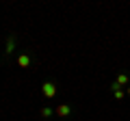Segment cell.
Here are the masks:
<instances>
[{
    "label": "cell",
    "instance_id": "2",
    "mask_svg": "<svg viewBox=\"0 0 130 121\" xmlns=\"http://www.w3.org/2000/svg\"><path fill=\"white\" fill-rule=\"evenodd\" d=\"M54 115H56V117H63V119H65V117H70V115H72V106H70V104H56Z\"/></svg>",
    "mask_w": 130,
    "mask_h": 121
},
{
    "label": "cell",
    "instance_id": "9",
    "mask_svg": "<svg viewBox=\"0 0 130 121\" xmlns=\"http://www.w3.org/2000/svg\"><path fill=\"white\" fill-rule=\"evenodd\" d=\"M126 95H130V84H128V87H126Z\"/></svg>",
    "mask_w": 130,
    "mask_h": 121
},
{
    "label": "cell",
    "instance_id": "7",
    "mask_svg": "<svg viewBox=\"0 0 130 121\" xmlns=\"http://www.w3.org/2000/svg\"><path fill=\"white\" fill-rule=\"evenodd\" d=\"M113 95H115V99H124L126 97V89H119V91H115Z\"/></svg>",
    "mask_w": 130,
    "mask_h": 121
},
{
    "label": "cell",
    "instance_id": "5",
    "mask_svg": "<svg viewBox=\"0 0 130 121\" xmlns=\"http://www.w3.org/2000/svg\"><path fill=\"white\" fill-rule=\"evenodd\" d=\"M115 82L119 84V87H128V84H130V78H128V74H119Z\"/></svg>",
    "mask_w": 130,
    "mask_h": 121
},
{
    "label": "cell",
    "instance_id": "8",
    "mask_svg": "<svg viewBox=\"0 0 130 121\" xmlns=\"http://www.w3.org/2000/svg\"><path fill=\"white\" fill-rule=\"evenodd\" d=\"M108 89H111L113 93H115V91H119V89H121V87H119V84H117V82H113V84H111V87H108Z\"/></svg>",
    "mask_w": 130,
    "mask_h": 121
},
{
    "label": "cell",
    "instance_id": "4",
    "mask_svg": "<svg viewBox=\"0 0 130 121\" xmlns=\"http://www.w3.org/2000/svg\"><path fill=\"white\" fill-rule=\"evenodd\" d=\"M13 48H15V37L11 35L9 39H7V48H5V56H9L11 52H13Z\"/></svg>",
    "mask_w": 130,
    "mask_h": 121
},
{
    "label": "cell",
    "instance_id": "6",
    "mask_svg": "<svg viewBox=\"0 0 130 121\" xmlns=\"http://www.w3.org/2000/svg\"><path fill=\"white\" fill-rule=\"evenodd\" d=\"M52 115H54V108H50V106H43L41 108V117H43V119H50Z\"/></svg>",
    "mask_w": 130,
    "mask_h": 121
},
{
    "label": "cell",
    "instance_id": "1",
    "mask_svg": "<svg viewBox=\"0 0 130 121\" xmlns=\"http://www.w3.org/2000/svg\"><path fill=\"white\" fill-rule=\"evenodd\" d=\"M56 91H59V89H56V84H54V82H50V80L41 84V93H43V97H48V99L56 97Z\"/></svg>",
    "mask_w": 130,
    "mask_h": 121
},
{
    "label": "cell",
    "instance_id": "3",
    "mask_svg": "<svg viewBox=\"0 0 130 121\" xmlns=\"http://www.w3.org/2000/svg\"><path fill=\"white\" fill-rule=\"evenodd\" d=\"M18 65L22 67V69H26V67H30V54H28V52H22V54L18 56Z\"/></svg>",
    "mask_w": 130,
    "mask_h": 121
}]
</instances>
